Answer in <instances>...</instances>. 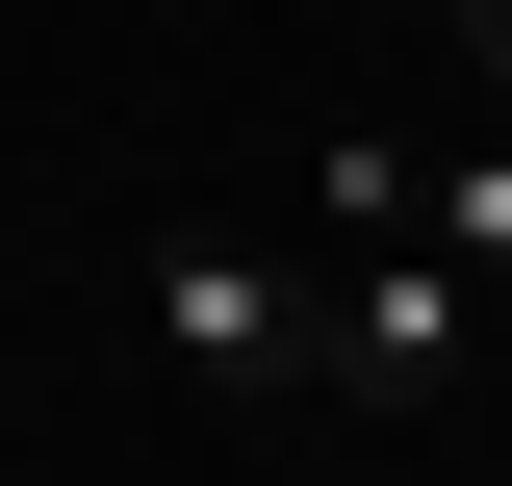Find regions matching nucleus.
<instances>
[{
  "label": "nucleus",
  "instance_id": "obj_1",
  "mask_svg": "<svg viewBox=\"0 0 512 486\" xmlns=\"http://www.w3.org/2000/svg\"><path fill=\"white\" fill-rule=\"evenodd\" d=\"M154 359H180V384H333V256L180 231V256H154Z\"/></svg>",
  "mask_w": 512,
  "mask_h": 486
},
{
  "label": "nucleus",
  "instance_id": "obj_2",
  "mask_svg": "<svg viewBox=\"0 0 512 486\" xmlns=\"http://www.w3.org/2000/svg\"><path fill=\"white\" fill-rule=\"evenodd\" d=\"M461 333H487V282H461L436 231H359V256H333V384L436 410V384H461Z\"/></svg>",
  "mask_w": 512,
  "mask_h": 486
},
{
  "label": "nucleus",
  "instance_id": "obj_3",
  "mask_svg": "<svg viewBox=\"0 0 512 486\" xmlns=\"http://www.w3.org/2000/svg\"><path fill=\"white\" fill-rule=\"evenodd\" d=\"M410 231H436L461 282H512V128H487V154H410Z\"/></svg>",
  "mask_w": 512,
  "mask_h": 486
},
{
  "label": "nucleus",
  "instance_id": "obj_4",
  "mask_svg": "<svg viewBox=\"0 0 512 486\" xmlns=\"http://www.w3.org/2000/svg\"><path fill=\"white\" fill-rule=\"evenodd\" d=\"M461 77H487V103H512V0H461Z\"/></svg>",
  "mask_w": 512,
  "mask_h": 486
}]
</instances>
